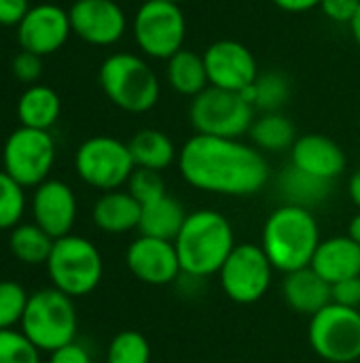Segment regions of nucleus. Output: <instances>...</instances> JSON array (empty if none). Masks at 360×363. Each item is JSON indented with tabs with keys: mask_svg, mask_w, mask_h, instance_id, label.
Here are the masks:
<instances>
[{
	"mask_svg": "<svg viewBox=\"0 0 360 363\" xmlns=\"http://www.w3.org/2000/svg\"><path fill=\"white\" fill-rule=\"evenodd\" d=\"M176 164L185 183L216 196H252L269 181L263 153L240 138L193 134L180 147Z\"/></svg>",
	"mask_w": 360,
	"mask_h": 363,
	"instance_id": "1",
	"label": "nucleus"
},
{
	"mask_svg": "<svg viewBox=\"0 0 360 363\" xmlns=\"http://www.w3.org/2000/svg\"><path fill=\"white\" fill-rule=\"evenodd\" d=\"M236 245L233 225L223 213L214 208H199L189 213L182 230L174 240L182 274L189 279H206L219 274Z\"/></svg>",
	"mask_w": 360,
	"mask_h": 363,
	"instance_id": "2",
	"label": "nucleus"
},
{
	"mask_svg": "<svg viewBox=\"0 0 360 363\" xmlns=\"http://www.w3.org/2000/svg\"><path fill=\"white\" fill-rule=\"evenodd\" d=\"M320 240V228L310 208L282 204L263 225L261 249L274 270L289 274L312 264Z\"/></svg>",
	"mask_w": 360,
	"mask_h": 363,
	"instance_id": "3",
	"label": "nucleus"
},
{
	"mask_svg": "<svg viewBox=\"0 0 360 363\" xmlns=\"http://www.w3.org/2000/svg\"><path fill=\"white\" fill-rule=\"evenodd\" d=\"M106 98L125 113H149L161 96V83L153 66L127 51L108 55L98 72Z\"/></svg>",
	"mask_w": 360,
	"mask_h": 363,
	"instance_id": "4",
	"label": "nucleus"
},
{
	"mask_svg": "<svg viewBox=\"0 0 360 363\" xmlns=\"http://www.w3.org/2000/svg\"><path fill=\"white\" fill-rule=\"evenodd\" d=\"M19 330L40 353H53L74 342L79 315L72 298L55 287L30 294Z\"/></svg>",
	"mask_w": 360,
	"mask_h": 363,
	"instance_id": "5",
	"label": "nucleus"
},
{
	"mask_svg": "<svg viewBox=\"0 0 360 363\" xmlns=\"http://www.w3.org/2000/svg\"><path fill=\"white\" fill-rule=\"evenodd\" d=\"M45 266L51 285L72 300L89 296L100 285L104 274L100 249L89 238L76 234L57 238Z\"/></svg>",
	"mask_w": 360,
	"mask_h": 363,
	"instance_id": "6",
	"label": "nucleus"
},
{
	"mask_svg": "<svg viewBox=\"0 0 360 363\" xmlns=\"http://www.w3.org/2000/svg\"><path fill=\"white\" fill-rule=\"evenodd\" d=\"M132 34L138 49L153 60H170L185 49L187 19L176 2L144 0L132 21Z\"/></svg>",
	"mask_w": 360,
	"mask_h": 363,
	"instance_id": "7",
	"label": "nucleus"
},
{
	"mask_svg": "<svg viewBox=\"0 0 360 363\" xmlns=\"http://www.w3.org/2000/svg\"><path fill=\"white\" fill-rule=\"evenodd\" d=\"M189 121L195 134L240 138L248 134L255 121V106L238 91H225L210 85L191 100Z\"/></svg>",
	"mask_w": 360,
	"mask_h": 363,
	"instance_id": "8",
	"label": "nucleus"
},
{
	"mask_svg": "<svg viewBox=\"0 0 360 363\" xmlns=\"http://www.w3.org/2000/svg\"><path fill=\"white\" fill-rule=\"evenodd\" d=\"M74 168L83 183L104 194L127 185L136 164L127 143L112 136H91L76 149Z\"/></svg>",
	"mask_w": 360,
	"mask_h": 363,
	"instance_id": "9",
	"label": "nucleus"
},
{
	"mask_svg": "<svg viewBox=\"0 0 360 363\" xmlns=\"http://www.w3.org/2000/svg\"><path fill=\"white\" fill-rule=\"evenodd\" d=\"M310 345L329 363H354L360 359V311L329 304L310 317Z\"/></svg>",
	"mask_w": 360,
	"mask_h": 363,
	"instance_id": "10",
	"label": "nucleus"
},
{
	"mask_svg": "<svg viewBox=\"0 0 360 363\" xmlns=\"http://www.w3.org/2000/svg\"><path fill=\"white\" fill-rule=\"evenodd\" d=\"M55 162V140L47 130L17 128L4 140L2 170L23 187H38L47 181Z\"/></svg>",
	"mask_w": 360,
	"mask_h": 363,
	"instance_id": "11",
	"label": "nucleus"
},
{
	"mask_svg": "<svg viewBox=\"0 0 360 363\" xmlns=\"http://www.w3.org/2000/svg\"><path fill=\"white\" fill-rule=\"evenodd\" d=\"M274 279V266L267 259L261 245L240 242L223 264L219 272L225 296L236 304L259 302Z\"/></svg>",
	"mask_w": 360,
	"mask_h": 363,
	"instance_id": "12",
	"label": "nucleus"
},
{
	"mask_svg": "<svg viewBox=\"0 0 360 363\" xmlns=\"http://www.w3.org/2000/svg\"><path fill=\"white\" fill-rule=\"evenodd\" d=\"M202 57L206 64L208 83L212 87L242 94L259 79L257 57L240 40H216L204 51Z\"/></svg>",
	"mask_w": 360,
	"mask_h": 363,
	"instance_id": "13",
	"label": "nucleus"
},
{
	"mask_svg": "<svg viewBox=\"0 0 360 363\" xmlns=\"http://www.w3.org/2000/svg\"><path fill=\"white\" fill-rule=\"evenodd\" d=\"M68 15L72 34L93 47H110L127 30V15L115 0H76Z\"/></svg>",
	"mask_w": 360,
	"mask_h": 363,
	"instance_id": "14",
	"label": "nucleus"
},
{
	"mask_svg": "<svg viewBox=\"0 0 360 363\" xmlns=\"http://www.w3.org/2000/svg\"><path fill=\"white\" fill-rule=\"evenodd\" d=\"M70 34L72 26L68 11L49 2L30 6V11L17 26V43L21 51H30L40 57L59 51Z\"/></svg>",
	"mask_w": 360,
	"mask_h": 363,
	"instance_id": "15",
	"label": "nucleus"
},
{
	"mask_svg": "<svg viewBox=\"0 0 360 363\" xmlns=\"http://www.w3.org/2000/svg\"><path fill=\"white\" fill-rule=\"evenodd\" d=\"M125 264L140 283L153 287L172 285L182 274L174 242L142 234L127 247Z\"/></svg>",
	"mask_w": 360,
	"mask_h": 363,
	"instance_id": "16",
	"label": "nucleus"
},
{
	"mask_svg": "<svg viewBox=\"0 0 360 363\" xmlns=\"http://www.w3.org/2000/svg\"><path fill=\"white\" fill-rule=\"evenodd\" d=\"M79 202L72 187L57 179H47L34 187L32 196V217L34 223L45 230L53 240L72 234L76 223Z\"/></svg>",
	"mask_w": 360,
	"mask_h": 363,
	"instance_id": "17",
	"label": "nucleus"
},
{
	"mask_svg": "<svg viewBox=\"0 0 360 363\" xmlns=\"http://www.w3.org/2000/svg\"><path fill=\"white\" fill-rule=\"evenodd\" d=\"M291 164L325 181H335L346 170L344 149L325 134H303L291 147Z\"/></svg>",
	"mask_w": 360,
	"mask_h": 363,
	"instance_id": "18",
	"label": "nucleus"
},
{
	"mask_svg": "<svg viewBox=\"0 0 360 363\" xmlns=\"http://www.w3.org/2000/svg\"><path fill=\"white\" fill-rule=\"evenodd\" d=\"M282 300L295 313L314 317L316 313H320L325 306H329L333 302L331 285L312 266H308V268L284 274Z\"/></svg>",
	"mask_w": 360,
	"mask_h": 363,
	"instance_id": "19",
	"label": "nucleus"
},
{
	"mask_svg": "<svg viewBox=\"0 0 360 363\" xmlns=\"http://www.w3.org/2000/svg\"><path fill=\"white\" fill-rule=\"evenodd\" d=\"M329 285L360 277V245L350 236H331L320 240L310 264Z\"/></svg>",
	"mask_w": 360,
	"mask_h": 363,
	"instance_id": "20",
	"label": "nucleus"
},
{
	"mask_svg": "<svg viewBox=\"0 0 360 363\" xmlns=\"http://www.w3.org/2000/svg\"><path fill=\"white\" fill-rule=\"evenodd\" d=\"M142 215V204L125 189L104 191L91 211L93 223L106 234H127L138 230Z\"/></svg>",
	"mask_w": 360,
	"mask_h": 363,
	"instance_id": "21",
	"label": "nucleus"
},
{
	"mask_svg": "<svg viewBox=\"0 0 360 363\" xmlns=\"http://www.w3.org/2000/svg\"><path fill=\"white\" fill-rule=\"evenodd\" d=\"M276 185H278V194L284 200V204H293V206H301V208H310V211L314 206L323 204L333 191L331 181L308 174L293 164H289L278 174Z\"/></svg>",
	"mask_w": 360,
	"mask_h": 363,
	"instance_id": "22",
	"label": "nucleus"
},
{
	"mask_svg": "<svg viewBox=\"0 0 360 363\" xmlns=\"http://www.w3.org/2000/svg\"><path fill=\"white\" fill-rule=\"evenodd\" d=\"M187 217H189V213L185 211V206L176 198L166 194L149 204H142L138 232L142 236L174 242L178 232L182 230Z\"/></svg>",
	"mask_w": 360,
	"mask_h": 363,
	"instance_id": "23",
	"label": "nucleus"
},
{
	"mask_svg": "<svg viewBox=\"0 0 360 363\" xmlns=\"http://www.w3.org/2000/svg\"><path fill=\"white\" fill-rule=\"evenodd\" d=\"M62 113V100L47 85H30L17 102V117L23 128L51 130Z\"/></svg>",
	"mask_w": 360,
	"mask_h": 363,
	"instance_id": "24",
	"label": "nucleus"
},
{
	"mask_svg": "<svg viewBox=\"0 0 360 363\" xmlns=\"http://www.w3.org/2000/svg\"><path fill=\"white\" fill-rule=\"evenodd\" d=\"M127 147L136 168L161 172L170 168L174 162H178V151L174 140L161 130H153V128L140 130L132 136Z\"/></svg>",
	"mask_w": 360,
	"mask_h": 363,
	"instance_id": "25",
	"label": "nucleus"
},
{
	"mask_svg": "<svg viewBox=\"0 0 360 363\" xmlns=\"http://www.w3.org/2000/svg\"><path fill=\"white\" fill-rule=\"evenodd\" d=\"M166 79L176 94L191 100L199 96L206 87H210L204 57L189 49H180L166 62Z\"/></svg>",
	"mask_w": 360,
	"mask_h": 363,
	"instance_id": "26",
	"label": "nucleus"
},
{
	"mask_svg": "<svg viewBox=\"0 0 360 363\" xmlns=\"http://www.w3.org/2000/svg\"><path fill=\"white\" fill-rule=\"evenodd\" d=\"M252 147L259 151H269V153H280L286 151L295 145L297 134L295 125L289 117H284L280 111L278 113H261L255 117L250 130H248Z\"/></svg>",
	"mask_w": 360,
	"mask_h": 363,
	"instance_id": "27",
	"label": "nucleus"
},
{
	"mask_svg": "<svg viewBox=\"0 0 360 363\" xmlns=\"http://www.w3.org/2000/svg\"><path fill=\"white\" fill-rule=\"evenodd\" d=\"M53 242L55 240L45 230H40L34 221L19 223L17 228L11 230V236H8V249H11L13 257L28 266L47 264Z\"/></svg>",
	"mask_w": 360,
	"mask_h": 363,
	"instance_id": "28",
	"label": "nucleus"
},
{
	"mask_svg": "<svg viewBox=\"0 0 360 363\" xmlns=\"http://www.w3.org/2000/svg\"><path fill=\"white\" fill-rule=\"evenodd\" d=\"M242 96L255 106V111L259 108L261 113H278L291 96V83L282 72L259 74L255 85L244 89Z\"/></svg>",
	"mask_w": 360,
	"mask_h": 363,
	"instance_id": "29",
	"label": "nucleus"
},
{
	"mask_svg": "<svg viewBox=\"0 0 360 363\" xmlns=\"http://www.w3.org/2000/svg\"><path fill=\"white\" fill-rule=\"evenodd\" d=\"M106 363H151V345L140 332L123 330L110 340Z\"/></svg>",
	"mask_w": 360,
	"mask_h": 363,
	"instance_id": "30",
	"label": "nucleus"
},
{
	"mask_svg": "<svg viewBox=\"0 0 360 363\" xmlns=\"http://www.w3.org/2000/svg\"><path fill=\"white\" fill-rule=\"evenodd\" d=\"M25 187L0 170V232L13 230L21 223L25 213Z\"/></svg>",
	"mask_w": 360,
	"mask_h": 363,
	"instance_id": "31",
	"label": "nucleus"
},
{
	"mask_svg": "<svg viewBox=\"0 0 360 363\" xmlns=\"http://www.w3.org/2000/svg\"><path fill=\"white\" fill-rule=\"evenodd\" d=\"M30 296L15 281H0V330H15L21 325Z\"/></svg>",
	"mask_w": 360,
	"mask_h": 363,
	"instance_id": "32",
	"label": "nucleus"
},
{
	"mask_svg": "<svg viewBox=\"0 0 360 363\" xmlns=\"http://www.w3.org/2000/svg\"><path fill=\"white\" fill-rule=\"evenodd\" d=\"M0 363H40V351L21 330H0Z\"/></svg>",
	"mask_w": 360,
	"mask_h": 363,
	"instance_id": "33",
	"label": "nucleus"
},
{
	"mask_svg": "<svg viewBox=\"0 0 360 363\" xmlns=\"http://www.w3.org/2000/svg\"><path fill=\"white\" fill-rule=\"evenodd\" d=\"M127 191L140 202V204H149L161 196H166V181L161 177V172L157 170H146V168H136L127 181Z\"/></svg>",
	"mask_w": 360,
	"mask_h": 363,
	"instance_id": "34",
	"label": "nucleus"
},
{
	"mask_svg": "<svg viewBox=\"0 0 360 363\" xmlns=\"http://www.w3.org/2000/svg\"><path fill=\"white\" fill-rule=\"evenodd\" d=\"M11 70L21 83H34L42 74V57L30 51H19L11 62Z\"/></svg>",
	"mask_w": 360,
	"mask_h": 363,
	"instance_id": "35",
	"label": "nucleus"
},
{
	"mask_svg": "<svg viewBox=\"0 0 360 363\" xmlns=\"http://www.w3.org/2000/svg\"><path fill=\"white\" fill-rule=\"evenodd\" d=\"M331 298H333V304H339V306L359 311L360 277H352V279H346V281H342V283L331 285Z\"/></svg>",
	"mask_w": 360,
	"mask_h": 363,
	"instance_id": "36",
	"label": "nucleus"
},
{
	"mask_svg": "<svg viewBox=\"0 0 360 363\" xmlns=\"http://www.w3.org/2000/svg\"><path fill=\"white\" fill-rule=\"evenodd\" d=\"M359 6L360 0H323L320 2V11L325 13L327 19L335 23H346V26L352 23Z\"/></svg>",
	"mask_w": 360,
	"mask_h": 363,
	"instance_id": "37",
	"label": "nucleus"
},
{
	"mask_svg": "<svg viewBox=\"0 0 360 363\" xmlns=\"http://www.w3.org/2000/svg\"><path fill=\"white\" fill-rule=\"evenodd\" d=\"M47 363H93L91 353L87 351V347H83L81 342H70L53 353H49V362Z\"/></svg>",
	"mask_w": 360,
	"mask_h": 363,
	"instance_id": "38",
	"label": "nucleus"
},
{
	"mask_svg": "<svg viewBox=\"0 0 360 363\" xmlns=\"http://www.w3.org/2000/svg\"><path fill=\"white\" fill-rule=\"evenodd\" d=\"M30 11V0H0V26H19Z\"/></svg>",
	"mask_w": 360,
	"mask_h": 363,
	"instance_id": "39",
	"label": "nucleus"
},
{
	"mask_svg": "<svg viewBox=\"0 0 360 363\" xmlns=\"http://www.w3.org/2000/svg\"><path fill=\"white\" fill-rule=\"evenodd\" d=\"M272 2L280 11H286V13H306V11L320 6L323 0H272Z\"/></svg>",
	"mask_w": 360,
	"mask_h": 363,
	"instance_id": "40",
	"label": "nucleus"
},
{
	"mask_svg": "<svg viewBox=\"0 0 360 363\" xmlns=\"http://www.w3.org/2000/svg\"><path fill=\"white\" fill-rule=\"evenodd\" d=\"M348 196H350L352 204L360 211V170H356L348 181Z\"/></svg>",
	"mask_w": 360,
	"mask_h": 363,
	"instance_id": "41",
	"label": "nucleus"
},
{
	"mask_svg": "<svg viewBox=\"0 0 360 363\" xmlns=\"http://www.w3.org/2000/svg\"><path fill=\"white\" fill-rule=\"evenodd\" d=\"M348 236L354 240V242H359L360 245V211L350 219V225H348Z\"/></svg>",
	"mask_w": 360,
	"mask_h": 363,
	"instance_id": "42",
	"label": "nucleus"
},
{
	"mask_svg": "<svg viewBox=\"0 0 360 363\" xmlns=\"http://www.w3.org/2000/svg\"><path fill=\"white\" fill-rule=\"evenodd\" d=\"M350 32H352V38L356 40V45L360 47V6L356 15H354V19H352V23H350Z\"/></svg>",
	"mask_w": 360,
	"mask_h": 363,
	"instance_id": "43",
	"label": "nucleus"
},
{
	"mask_svg": "<svg viewBox=\"0 0 360 363\" xmlns=\"http://www.w3.org/2000/svg\"><path fill=\"white\" fill-rule=\"evenodd\" d=\"M163 2H176V4H180L182 0H163Z\"/></svg>",
	"mask_w": 360,
	"mask_h": 363,
	"instance_id": "44",
	"label": "nucleus"
}]
</instances>
